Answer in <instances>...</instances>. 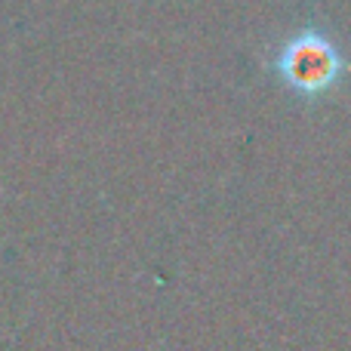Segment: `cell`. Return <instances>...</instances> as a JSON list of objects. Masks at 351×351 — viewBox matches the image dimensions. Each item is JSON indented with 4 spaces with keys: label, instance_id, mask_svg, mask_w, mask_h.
Wrapping results in <instances>:
<instances>
[{
    "label": "cell",
    "instance_id": "1",
    "mask_svg": "<svg viewBox=\"0 0 351 351\" xmlns=\"http://www.w3.org/2000/svg\"><path fill=\"white\" fill-rule=\"evenodd\" d=\"M336 53L324 37L302 34L284 47L278 56V74L287 86L299 93H321L336 77Z\"/></svg>",
    "mask_w": 351,
    "mask_h": 351
}]
</instances>
